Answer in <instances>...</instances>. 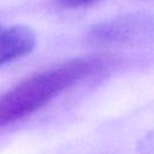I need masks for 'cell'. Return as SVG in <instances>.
<instances>
[{
	"mask_svg": "<svg viewBox=\"0 0 154 154\" xmlns=\"http://www.w3.org/2000/svg\"><path fill=\"white\" fill-rule=\"evenodd\" d=\"M34 30L23 24L0 23V66L29 54L35 47Z\"/></svg>",
	"mask_w": 154,
	"mask_h": 154,
	"instance_id": "obj_3",
	"label": "cell"
},
{
	"mask_svg": "<svg viewBox=\"0 0 154 154\" xmlns=\"http://www.w3.org/2000/svg\"><path fill=\"white\" fill-rule=\"evenodd\" d=\"M103 70L99 58H76L24 78L0 95V128L32 114L64 90Z\"/></svg>",
	"mask_w": 154,
	"mask_h": 154,
	"instance_id": "obj_1",
	"label": "cell"
},
{
	"mask_svg": "<svg viewBox=\"0 0 154 154\" xmlns=\"http://www.w3.org/2000/svg\"><path fill=\"white\" fill-rule=\"evenodd\" d=\"M148 25L149 22L144 16L126 14L95 25L91 30V37L102 43L126 42L141 35Z\"/></svg>",
	"mask_w": 154,
	"mask_h": 154,
	"instance_id": "obj_2",
	"label": "cell"
},
{
	"mask_svg": "<svg viewBox=\"0 0 154 154\" xmlns=\"http://www.w3.org/2000/svg\"><path fill=\"white\" fill-rule=\"evenodd\" d=\"M54 5L61 8H79L83 6H88L99 0H52Z\"/></svg>",
	"mask_w": 154,
	"mask_h": 154,
	"instance_id": "obj_4",
	"label": "cell"
}]
</instances>
